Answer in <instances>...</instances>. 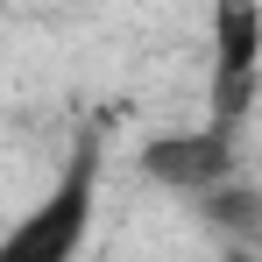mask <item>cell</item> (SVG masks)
<instances>
[{"instance_id": "6da1fadb", "label": "cell", "mask_w": 262, "mask_h": 262, "mask_svg": "<svg viewBox=\"0 0 262 262\" xmlns=\"http://www.w3.org/2000/svg\"><path fill=\"white\" fill-rule=\"evenodd\" d=\"M92 227H99V149L85 142L57 170V184L0 234V262H78Z\"/></svg>"}]
</instances>
